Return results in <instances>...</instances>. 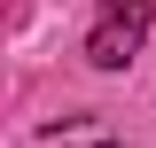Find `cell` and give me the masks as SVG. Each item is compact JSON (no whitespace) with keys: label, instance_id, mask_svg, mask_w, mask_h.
<instances>
[{"label":"cell","instance_id":"6da1fadb","mask_svg":"<svg viewBox=\"0 0 156 148\" xmlns=\"http://www.w3.org/2000/svg\"><path fill=\"white\" fill-rule=\"evenodd\" d=\"M148 23H156V0H101L94 31H86V62L94 70H125L140 55V39H148Z\"/></svg>","mask_w":156,"mask_h":148},{"label":"cell","instance_id":"7a4b0ae2","mask_svg":"<svg viewBox=\"0 0 156 148\" xmlns=\"http://www.w3.org/2000/svg\"><path fill=\"white\" fill-rule=\"evenodd\" d=\"M31 148H125V140H117L101 117H70V125H47Z\"/></svg>","mask_w":156,"mask_h":148}]
</instances>
